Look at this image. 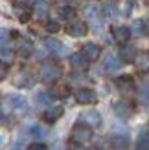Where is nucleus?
Returning <instances> with one entry per match:
<instances>
[{
  "label": "nucleus",
  "mask_w": 149,
  "mask_h": 150,
  "mask_svg": "<svg viewBox=\"0 0 149 150\" xmlns=\"http://www.w3.org/2000/svg\"><path fill=\"white\" fill-rule=\"evenodd\" d=\"M92 136H94V132H92L90 126L83 121H77L72 128L70 139H72V143H76V145H87L88 141L92 139Z\"/></svg>",
  "instance_id": "1"
},
{
  "label": "nucleus",
  "mask_w": 149,
  "mask_h": 150,
  "mask_svg": "<svg viewBox=\"0 0 149 150\" xmlns=\"http://www.w3.org/2000/svg\"><path fill=\"white\" fill-rule=\"evenodd\" d=\"M61 79V68L57 64H52V62H46L41 70V81L46 82V84H54Z\"/></svg>",
  "instance_id": "2"
},
{
  "label": "nucleus",
  "mask_w": 149,
  "mask_h": 150,
  "mask_svg": "<svg viewBox=\"0 0 149 150\" xmlns=\"http://www.w3.org/2000/svg\"><path fill=\"white\" fill-rule=\"evenodd\" d=\"M6 103H7V106H9L11 110H15L17 114H24V112L28 110V101H26V97H22V95L9 93L6 97Z\"/></svg>",
  "instance_id": "3"
},
{
  "label": "nucleus",
  "mask_w": 149,
  "mask_h": 150,
  "mask_svg": "<svg viewBox=\"0 0 149 150\" xmlns=\"http://www.w3.org/2000/svg\"><path fill=\"white\" fill-rule=\"evenodd\" d=\"M66 33L74 39H81V37H85L88 33V28L83 20H70L68 26H66Z\"/></svg>",
  "instance_id": "4"
},
{
  "label": "nucleus",
  "mask_w": 149,
  "mask_h": 150,
  "mask_svg": "<svg viewBox=\"0 0 149 150\" xmlns=\"http://www.w3.org/2000/svg\"><path fill=\"white\" fill-rule=\"evenodd\" d=\"M116 86L123 95L135 93V81H133L131 75H122V77H118L116 79Z\"/></svg>",
  "instance_id": "5"
},
{
  "label": "nucleus",
  "mask_w": 149,
  "mask_h": 150,
  "mask_svg": "<svg viewBox=\"0 0 149 150\" xmlns=\"http://www.w3.org/2000/svg\"><path fill=\"white\" fill-rule=\"evenodd\" d=\"M76 101L79 104H94V103H98V95L90 88H81L76 93Z\"/></svg>",
  "instance_id": "6"
},
{
  "label": "nucleus",
  "mask_w": 149,
  "mask_h": 150,
  "mask_svg": "<svg viewBox=\"0 0 149 150\" xmlns=\"http://www.w3.org/2000/svg\"><path fill=\"white\" fill-rule=\"evenodd\" d=\"M110 33H112V39L118 44H127L131 39V29L127 26H114L110 29Z\"/></svg>",
  "instance_id": "7"
},
{
  "label": "nucleus",
  "mask_w": 149,
  "mask_h": 150,
  "mask_svg": "<svg viewBox=\"0 0 149 150\" xmlns=\"http://www.w3.org/2000/svg\"><path fill=\"white\" fill-rule=\"evenodd\" d=\"M114 114L120 117V119H127V117H131L133 115V104L129 103V101H116L114 103Z\"/></svg>",
  "instance_id": "8"
},
{
  "label": "nucleus",
  "mask_w": 149,
  "mask_h": 150,
  "mask_svg": "<svg viewBox=\"0 0 149 150\" xmlns=\"http://www.w3.org/2000/svg\"><path fill=\"white\" fill-rule=\"evenodd\" d=\"M83 123H87L90 128H98V126H101L103 119H101V114L98 110H88L83 114Z\"/></svg>",
  "instance_id": "9"
},
{
  "label": "nucleus",
  "mask_w": 149,
  "mask_h": 150,
  "mask_svg": "<svg viewBox=\"0 0 149 150\" xmlns=\"http://www.w3.org/2000/svg\"><path fill=\"white\" fill-rule=\"evenodd\" d=\"M63 114H64V108H63V106H50V108L42 114V119H44L48 125H54L57 119L63 117Z\"/></svg>",
  "instance_id": "10"
},
{
  "label": "nucleus",
  "mask_w": 149,
  "mask_h": 150,
  "mask_svg": "<svg viewBox=\"0 0 149 150\" xmlns=\"http://www.w3.org/2000/svg\"><path fill=\"white\" fill-rule=\"evenodd\" d=\"M100 53H101V48L94 42H87L83 46V50H81V55H83L87 61H96V59L100 57Z\"/></svg>",
  "instance_id": "11"
},
{
  "label": "nucleus",
  "mask_w": 149,
  "mask_h": 150,
  "mask_svg": "<svg viewBox=\"0 0 149 150\" xmlns=\"http://www.w3.org/2000/svg\"><path fill=\"white\" fill-rule=\"evenodd\" d=\"M136 48L135 46H129V44H122V48H120V61L122 62H125V64H129V62H133L135 61V57H136Z\"/></svg>",
  "instance_id": "12"
},
{
  "label": "nucleus",
  "mask_w": 149,
  "mask_h": 150,
  "mask_svg": "<svg viewBox=\"0 0 149 150\" xmlns=\"http://www.w3.org/2000/svg\"><path fill=\"white\" fill-rule=\"evenodd\" d=\"M33 82H35V79H33V75H32V73L22 71V73H19L17 77H15L13 84L17 86V88H32V86H33Z\"/></svg>",
  "instance_id": "13"
},
{
  "label": "nucleus",
  "mask_w": 149,
  "mask_h": 150,
  "mask_svg": "<svg viewBox=\"0 0 149 150\" xmlns=\"http://www.w3.org/2000/svg\"><path fill=\"white\" fill-rule=\"evenodd\" d=\"M70 66L76 71H87L88 68V61L81 55V53H72L70 55Z\"/></svg>",
  "instance_id": "14"
},
{
  "label": "nucleus",
  "mask_w": 149,
  "mask_h": 150,
  "mask_svg": "<svg viewBox=\"0 0 149 150\" xmlns=\"http://www.w3.org/2000/svg\"><path fill=\"white\" fill-rule=\"evenodd\" d=\"M17 53H19L22 59H28L29 55L33 53V44H32V40H28V39H19V42H17Z\"/></svg>",
  "instance_id": "15"
},
{
  "label": "nucleus",
  "mask_w": 149,
  "mask_h": 150,
  "mask_svg": "<svg viewBox=\"0 0 149 150\" xmlns=\"http://www.w3.org/2000/svg\"><path fill=\"white\" fill-rule=\"evenodd\" d=\"M133 62L136 64L138 71L145 73V71L149 70V53H147V51H142V53H136V57H135V61H133Z\"/></svg>",
  "instance_id": "16"
},
{
  "label": "nucleus",
  "mask_w": 149,
  "mask_h": 150,
  "mask_svg": "<svg viewBox=\"0 0 149 150\" xmlns=\"http://www.w3.org/2000/svg\"><path fill=\"white\" fill-rule=\"evenodd\" d=\"M48 4L46 2H42V0H39V2H35V6H33V15L39 20H46L48 18Z\"/></svg>",
  "instance_id": "17"
},
{
  "label": "nucleus",
  "mask_w": 149,
  "mask_h": 150,
  "mask_svg": "<svg viewBox=\"0 0 149 150\" xmlns=\"http://www.w3.org/2000/svg\"><path fill=\"white\" fill-rule=\"evenodd\" d=\"M44 46H46L48 51H52V53H55V55H63L64 53L63 42H59L55 39H46V40H44Z\"/></svg>",
  "instance_id": "18"
},
{
  "label": "nucleus",
  "mask_w": 149,
  "mask_h": 150,
  "mask_svg": "<svg viewBox=\"0 0 149 150\" xmlns=\"http://www.w3.org/2000/svg\"><path fill=\"white\" fill-rule=\"evenodd\" d=\"M110 145L116 150H127L129 148V137L127 136H112L110 137Z\"/></svg>",
  "instance_id": "19"
},
{
  "label": "nucleus",
  "mask_w": 149,
  "mask_h": 150,
  "mask_svg": "<svg viewBox=\"0 0 149 150\" xmlns=\"http://www.w3.org/2000/svg\"><path fill=\"white\" fill-rule=\"evenodd\" d=\"M122 66H123V62H122L116 55H109V57L105 59V70H107V71H116V70H120Z\"/></svg>",
  "instance_id": "20"
},
{
  "label": "nucleus",
  "mask_w": 149,
  "mask_h": 150,
  "mask_svg": "<svg viewBox=\"0 0 149 150\" xmlns=\"http://www.w3.org/2000/svg\"><path fill=\"white\" fill-rule=\"evenodd\" d=\"M54 99H55V97L52 95L50 92H37V95H35V103L41 104V106H50Z\"/></svg>",
  "instance_id": "21"
},
{
  "label": "nucleus",
  "mask_w": 149,
  "mask_h": 150,
  "mask_svg": "<svg viewBox=\"0 0 149 150\" xmlns=\"http://www.w3.org/2000/svg\"><path fill=\"white\" fill-rule=\"evenodd\" d=\"M136 150H149V132L147 128L142 130V134L138 136V145H136Z\"/></svg>",
  "instance_id": "22"
},
{
  "label": "nucleus",
  "mask_w": 149,
  "mask_h": 150,
  "mask_svg": "<svg viewBox=\"0 0 149 150\" xmlns=\"http://www.w3.org/2000/svg\"><path fill=\"white\" fill-rule=\"evenodd\" d=\"M13 59H15V51L13 50H9V48H2V50H0V62L11 64Z\"/></svg>",
  "instance_id": "23"
},
{
  "label": "nucleus",
  "mask_w": 149,
  "mask_h": 150,
  "mask_svg": "<svg viewBox=\"0 0 149 150\" xmlns=\"http://www.w3.org/2000/svg\"><path fill=\"white\" fill-rule=\"evenodd\" d=\"M135 31L138 35H147V22L145 20H136L135 22Z\"/></svg>",
  "instance_id": "24"
},
{
  "label": "nucleus",
  "mask_w": 149,
  "mask_h": 150,
  "mask_svg": "<svg viewBox=\"0 0 149 150\" xmlns=\"http://www.w3.org/2000/svg\"><path fill=\"white\" fill-rule=\"evenodd\" d=\"M68 93H70V88L68 86H57L55 92L52 93V95H54V97H68Z\"/></svg>",
  "instance_id": "25"
},
{
  "label": "nucleus",
  "mask_w": 149,
  "mask_h": 150,
  "mask_svg": "<svg viewBox=\"0 0 149 150\" xmlns=\"http://www.w3.org/2000/svg\"><path fill=\"white\" fill-rule=\"evenodd\" d=\"M59 29H61L59 22H55V20H48V22H46V31H48V33H57Z\"/></svg>",
  "instance_id": "26"
},
{
  "label": "nucleus",
  "mask_w": 149,
  "mask_h": 150,
  "mask_svg": "<svg viewBox=\"0 0 149 150\" xmlns=\"http://www.w3.org/2000/svg\"><path fill=\"white\" fill-rule=\"evenodd\" d=\"M133 6H135V2H133V0H127V2H123V6H122V13L125 15V17H129V15L133 13Z\"/></svg>",
  "instance_id": "27"
},
{
  "label": "nucleus",
  "mask_w": 149,
  "mask_h": 150,
  "mask_svg": "<svg viewBox=\"0 0 149 150\" xmlns=\"http://www.w3.org/2000/svg\"><path fill=\"white\" fill-rule=\"evenodd\" d=\"M59 15H61V18H72L74 17V9L72 7H61Z\"/></svg>",
  "instance_id": "28"
},
{
  "label": "nucleus",
  "mask_w": 149,
  "mask_h": 150,
  "mask_svg": "<svg viewBox=\"0 0 149 150\" xmlns=\"http://www.w3.org/2000/svg\"><path fill=\"white\" fill-rule=\"evenodd\" d=\"M9 40V31L7 29H0V44H6Z\"/></svg>",
  "instance_id": "29"
},
{
  "label": "nucleus",
  "mask_w": 149,
  "mask_h": 150,
  "mask_svg": "<svg viewBox=\"0 0 149 150\" xmlns=\"http://www.w3.org/2000/svg\"><path fill=\"white\" fill-rule=\"evenodd\" d=\"M28 150H48V148H46L44 143H32L28 146Z\"/></svg>",
  "instance_id": "30"
},
{
  "label": "nucleus",
  "mask_w": 149,
  "mask_h": 150,
  "mask_svg": "<svg viewBox=\"0 0 149 150\" xmlns=\"http://www.w3.org/2000/svg\"><path fill=\"white\" fill-rule=\"evenodd\" d=\"M29 17H32V15H29V11H26V9H24V11H19V20H20V22H28Z\"/></svg>",
  "instance_id": "31"
},
{
  "label": "nucleus",
  "mask_w": 149,
  "mask_h": 150,
  "mask_svg": "<svg viewBox=\"0 0 149 150\" xmlns=\"http://www.w3.org/2000/svg\"><path fill=\"white\" fill-rule=\"evenodd\" d=\"M7 77V64L0 62V81H4Z\"/></svg>",
  "instance_id": "32"
},
{
  "label": "nucleus",
  "mask_w": 149,
  "mask_h": 150,
  "mask_svg": "<svg viewBox=\"0 0 149 150\" xmlns=\"http://www.w3.org/2000/svg\"><path fill=\"white\" fill-rule=\"evenodd\" d=\"M103 11H105L107 17H114V9H112V6H105V9H103Z\"/></svg>",
  "instance_id": "33"
},
{
  "label": "nucleus",
  "mask_w": 149,
  "mask_h": 150,
  "mask_svg": "<svg viewBox=\"0 0 149 150\" xmlns=\"http://www.w3.org/2000/svg\"><path fill=\"white\" fill-rule=\"evenodd\" d=\"M57 2H59V4H63V6H66L68 2H72V0H57Z\"/></svg>",
  "instance_id": "34"
},
{
  "label": "nucleus",
  "mask_w": 149,
  "mask_h": 150,
  "mask_svg": "<svg viewBox=\"0 0 149 150\" xmlns=\"http://www.w3.org/2000/svg\"><path fill=\"white\" fill-rule=\"evenodd\" d=\"M2 145H4V136H0V148H2Z\"/></svg>",
  "instance_id": "35"
}]
</instances>
